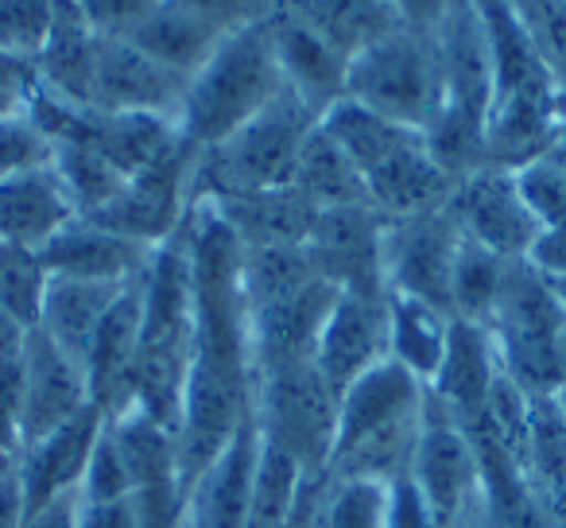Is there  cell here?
<instances>
[{
	"label": "cell",
	"instance_id": "6da1fadb",
	"mask_svg": "<svg viewBox=\"0 0 566 528\" xmlns=\"http://www.w3.org/2000/svg\"><path fill=\"white\" fill-rule=\"evenodd\" d=\"M478 12L493 66L485 152L493 167L516 172L551 148L558 125L566 121V102L516 12L504 0H478Z\"/></svg>",
	"mask_w": 566,
	"mask_h": 528
},
{
	"label": "cell",
	"instance_id": "7a4b0ae2",
	"mask_svg": "<svg viewBox=\"0 0 566 528\" xmlns=\"http://www.w3.org/2000/svg\"><path fill=\"white\" fill-rule=\"evenodd\" d=\"M434 43L442 59V110L427 128V144L454 179H465L489 164L485 128L493 102V66L478 0H450L434 28Z\"/></svg>",
	"mask_w": 566,
	"mask_h": 528
},
{
	"label": "cell",
	"instance_id": "3957f363",
	"mask_svg": "<svg viewBox=\"0 0 566 528\" xmlns=\"http://www.w3.org/2000/svg\"><path fill=\"white\" fill-rule=\"evenodd\" d=\"M287 86L283 66L275 59L268 20L237 28L221 40V48L206 59V66L187 82L179 105V133L195 148L226 141L233 128L256 117L280 90Z\"/></svg>",
	"mask_w": 566,
	"mask_h": 528
},
{
	"label": "cell",
	"instance_id": "277c9868",
	"mask_svg": "<svg viewBox=\"0 0 566 528\" xmlns=\"http://www.w3.org/2000/svg\"><path fill=\"white\" fill-rule=\"evenodd\" d=\"M315 125L318 113L292 86H283L256 117L233 128L226 141L198 148L195 203L198 198H229L292 187L303 141Z\"/></svg>",
	"mask_w": 566,
	"mask_h": 528
},
{
	"label": "cell",
	"instance_id": "5b68a950",
	"mask_svg": "<svg viewBox=\"0 0 566 528\" xmlns=\"http://www.w3.org/2000/svg\"><path fill=\"white\" fill-rule=\"evenodd\" d=\"M485 327L504 377L527 396H555L566 377V311L532 260H509Z\"/></svg>",
	"mask_w": 566,
	"mask_h": 528
},
{
	"label": "cell",
	"instance_id": "8992f818",
	"mask_svg": "<svg viewBox=\"0 0 566 528\" xmlns=\"http://www.w3.org/2000/svg\"><path fill=\"white\" fill-rule=\"evenodd\" d=\"M346 97L427 136L442 110V59L434 32L400 24L346 63Z\"/></svg>",
	"mask_w": 566,
	"mask_h": 528
},
{
	"label": "cell",
	"instance_id": "52a82bcc",
	"mask_svg": "<svg viewBox=\"0 0 566 528\" xmlns=\"http://www.w3.org/2000/svg\"><path fill=\"white\" fill-rule=\"evenodd\" d=\"M252 424L268 447L295 458L307 478H318L338 443V393L315 362L264 370L252 377Z\"/></svg>",
	"mask_w": 566,
	"mask_h": 528
},
{
	"label": "cell",
	"instance_id": "ba28073f",
	"mask_svg": "<svg viewBox=\"0 0 566 528\" xmlns=\"http://www.w3.org/2000/svg\"><path fill=\"white\" fill-rule=\"evenodd\" d=\"M408 482L427 501L434 528H458L481 497V463L470 427L442 408L431 393L423 401V432H419Z\"/></svg>",
	"mask_w": 566,
	"mask_h": 528
},
{
	"label": "cell",
	"instance_id": "9c48e42d",
	"mask_svg": "<svg viewBox=\"0 0 566 528\" xmlns=\"http://www.w3.org/2000/svg\"><path fill=\"white\" fill-rule=\"evenodd\" d=\"M195 159H198L195 144L179 141L156 164L128 175L120 195L109 206H102L97 214H90V221L159 249L167 237L179 234L190 206H195Z\"/></svg>",
	"mask_w": 566,
	"mask_h": 528
},
{
	"label": "cell",
	"instance_id": "30bf717a",
	"mask_svg": "<svg viewBox=\"0 0 566 528\" xmlns=\"http://www.w3.org/2000/svg\"><path fill=\"white\" fill-rule=\"evenodd\" d=\"M458 245H462V226H458L450 203L423 214H408V218H388L385 249H380L385 288L450 311V280H454Z\"/></svg>",
	"mask_w": 566,
	"mask_h": 528
},
{
	"label": "cell",
	"instance_id": "8fae6325",
	"mask_svg": "<svg viewBox=\"0 0 566 528\" xmlns=\"http://www.w3.org/2000/svg\"><path fill=\"white\" fill-rule=\"evenodd\" d=\"M450 210H454L465 237H473L504 260H527L543 237L539 218L527 206L512 167L485 164L465 179H458Z\"/></svg>",
	"mask_w": 566,
	"mask_h": 528
},
{
	"label": "cell",
	"instance_id": "7c38bea8",
	"mask_svg": "<svg viewBox=\"0 0 566 528\" xmlns=\"http://www.w3.org/2000/svg\"><path fill=\"white\" fill-rule=\"evenodd\" d=\"M342 288L326 277H311L307 284L280 292L272 300L249 303V354H252V377L280 365L315 362V346L323 323L331 315L334 300Z\"/></svg>",
	"mask_w": 566,
	"mask_h": 528
},
{
	"label": "cell",
	"instance_id": "4fadbf2b",
	"mask_svg": "<svg viewBox=\"0 0 566 528\" xmlns=\"http://www.w3.org/2000/svg\"><path fill=\"white\" fill-rule=\"evenodd\" d=\"M388 358V292L342 288L315 346V370L346 393L361 373Z\"/></svg>",
	"mask_w": 566,
	"mask_h": 528
},
{
	"label": "cell",
	"instance_id": "5bb4252c",
	"mask_svg": "<svg viewBox=\"0 0 566 528\" xmlns=\"http://www.w3.org/2000/svg\"><path fill=\"white\" fill-rule=\"evenodd\" d=\"M187 94V79L144 55L133 40L97 35L94 51V113H156L179 125V105Z\"/></svg>",
	"mask_w": 566,
	"mask_h": 528
},
{
	"label": "cell",
	"instance_id": "9a60e30c",
	"mask_svg": "<svg viewBox=\"0 0 566 528\" xmlns=\"http://www.w3.org/2000/svg\"><path fill=\"white\" fill-rule=\"evenodd\" d=\"M385 214L373 203L334 206L318 210L315 229L307 237V252L315 269L338 288H365V292H388L385 288Z\"/></svg>",
	"mask_w": 566,
	"mask_h": 528
},
{
	"label": "cell",
	"instance_id": "2e32d148",
	"mask_svg": "<svg viewBox=\"0 0 566 528\" xmlns=\"http://www.w3.org/2000/svg\"><path fill=\"white\" fill-rule=\"evenodd\" d=\"M20 381H24V408H20V447L59 432L63 424L78 420L90 401L86 365L74 362L71 354L55 346L43 331L28 334L24 362H20Z\"/></svg>",
	"mask_w": 566,
	"mask_h": 528
},
{
	"label": "cell",
	"instance_id": "e0dca14e",
	"mask_svg": "<svg viewBox=\"0 0 566 528\" xmlns=\"http://www.w3.org/2000/svg\"><path fill=\"white\" fill-rule=\"evenodd\" d=\"M102 427H105L102 412L86 408L78 420L63 424L59 432L20 447L17 478H20V494H24V517L82 486V474H86L90 455H94L97 439H102Z\"/></svg>",
	"mask_w": 566,
	"mask_h": 528
},
{
	"label": "cell",
	"instance_id": "ac0fdd59",
	"mask_svg": "<svg viewBox=\"0 0 566 528\" xmlns=\"http://www.w3.org/2000/svg\"><path fill=\"white\" fill-rule=\"evenodd\" d=\"M264 20H268V32H272V48L283 66L287 86L323 117L338 97H346L349 59L326 35H318L307 20L292 17V12L268 9Z\"/></svg>",
	"mask_w": 566,
	"mask_h": 528
},
{
	"label": "cell",
	"instance_id": "d6986e66",
	"mask_svg": "<svg viewBox=\"0 0 566 528\" xmlns=\"http://www.w3.org/2000/svg\"><path fill=\"white\" fill-rule=\"evenodd\" d=\"M151 245L133 237H120L113 229L97 226L90 218H74L40 249L43 269L51 277H78V280H105V284H128L151 260Z\"/></svg>",
	"mask_w": 566,
	"mask_h": 528
},
{
	"label": "cell",
	"instance_id": "ffe728a7",
	"mask_svg": "<svg viewBox=\"0 0 566 528\" xmlns=\"http://www.w3.org/2000/svg\"><path fill=\"white\" fill-rule=\"evenodd\" d=\"M256 455H260V435L249 416V424L233 435V443L187 489L182 528H244Z\"/></svg>",
	"mask_w": 566,
	"mask_h": 528
},
{
	"label": "cell",
	"instance_id": "44dd1931",
	"mask_svg": "<svg viewBox=\"0 0 566 528\" xmlns=\"http://www.w3.org/2000/svg\"><path fill=\"white\" fill-rule=\"evenodd\" d=\"M74 218H78V210L59 183L51 159L0 179V245L40 252Z\"/></svg>",
	"mask_w": 566,
	"mask_h": 528
},
{
	"label": "cell",
	"instance_id": "7402d4cb",
	"mask_svg": "<svg viewBox=\"0 0 566 528\" xmlns=\"http://www.w3.org/2000/svg\"><path fill=\"white\" fill-rule=\"evenodd\" d=\"M496 377H501V362H496V346L489 327L454 315L447 354H442L439 373L427 381V393L447 412H454L462 424H470V420L481 416Z\"/></svg>",
	"mask_w": 566,
	"mask_h": 528
},
{
	"label": "cell",
	"instance_id": "603a6c76",
	"mask_svg": "<svg viewBox=\"0 0 566 528\" xmlns=\"http://www.w3.org/2000/svg\"><path fill=\"white\" fill-rule=\"evenodd\" d=\"M144 277V272H140ZM140 277L120 292L94 334V346L86 354V381L90 401L102 416L125 408L128 377H133L136 346H140Z\"/></svg>",
	"mask_w": 566,
	"mask_h": 528
},
{
	"label": "cell",
	"instance_id": "cb8c5ba5",
	"mask_svg": "<svg viewBox=\"0 0 566 528\" xmlns=\"http://www.w3.org/2000/svg\"><path fill=\"white\" fill-rule=\"evenodd\" d=\"M94 24L82 17L74 0H55V20H51L43 51L35 55V86L63 97L66 105L94 110L90 105V94H94Z\"/></svg>",
	"mask_w": 566,
	"mask_h": 528
},
{
	"label": "cell",
	"instance_id": "d4e9b609",
	"mask_svg": "<svg viewBox=\"0 0 566 528\" xmlns=\"http://www.w3.org/2000/svg\"><path fill=\"white\" fill-rule=\"evenodd\" d=\"M226 35H229V28L210 20L206 12L190 9L182 0H164L128 40H133L144 55L156 59L159 66H167L171 74L190 82L206 66V59L221 48Z\"/></svg>",
	"mask_w": 566,
	"mask_h": 528
},
{
	"label": "cell",
	"instance_id": "484cf974",
	"mask_svg": "<svg viewBox=\"0 0 566 528\" xmlns=\"http://www.w3.org/2000/svg\"><path fill=\"white\" fill-rule=\"evenodd\" d=\"M221 214L237 241L244 249H264V245H307L315 229L318 210L295 187L256 190V195H229V198H202Z\"/></svg>",
	"mask_w": 566,
	"mask_h": 528
},
{
	"label": "cell",
	"instance_id": "4316f807",
	"mask_svg": "<svg viewBox=\"0 0 566 528\" xmlns=\"http://www.w3.org/2000/svg\"><path fill=\"white\" fill-rule=\"evenodd\" d=\"M133 284V280H128ZM128 284H105V280H78V277H51L43 292L40 327L63 354L86 365V354L94 346V334L109 308L120 300Z\"/></svg>",
	"mask_w": 566,
	"mask_h": 528
},
{
	"label": "cell",
	"instance_id": "83f0119b",
	"mask_svg": "<svg viewBox=\"0 0 566 528\" xmlns=\"http://www.w3.org/2000/svg\"><path fill=\"white\" fill-rule=\"evenodd\" d=\"M450 323H454L450 311L416 300V296L388 292V358L427 385L447 354Z\"/></svg>",
	"mask_w": 566,
	"mask_h": 528
},
{
	"label": "cell",
	"instance_id": "f1b7e54d",
	"mask_svg": "<svg viewBox=\"0 0 566 528\" xmlns=\"http://www.w3.org/2000/svg\"><path fill=\"white\" fill-rule=\"evenodd\" d=\"M268 9H283L307 20L346 59H354L365 43L380 40L385 32L403 24L388 0H268Z\"/></svg>",
	"mask_w": 566,
	"mask_h": 528
},
{
	"label": "cell",
	"instance_id": "f546056e",
	"mask_svg": "<svg viewBox=\"0 0 566 528\" xmlns=\"http://www.w3.org/2000/svg\"><path fill=\"white\" fill-rule=\"evenodd\" d=\"M292 187L300 190V195L307 198L315 210H334V206L369 203L361 172H357L354 159L342 152V144L334 141L323 125L311 128V136L303 141Z\"/></svg>",
	"mask_w": 566,
	"mask_h": 528
},
{
	"label": "cell",
	"instance_id": "4dcf8cb0",
	"mask_svg": "<svg viewBox=\"0 0 566 528\" xmlns=\"http://www.w3.org/2000/svg\"><path fill=\"white\" fill-rule=\"evenodd\" d=\"M51 167H55L59 183L71 195L78 218H90L102 206H109L128 183V175L113 164L105 152H97L90 141H63L51 144Z\"/></svg>",
	"mask_w": 566,
	"mask_h": 528
},
{
	"label": "cell",
	"instance_id": "1f68e13d",
	"mask_svg": "<svg viewBox=\"0 0 566 528\" xmlns=\"http://www.w3.org/2000/svg\"><path fill=\"white\" fill-rule=\"evenodd\" d=\"M303 486H307L303 466L260 439L256 470H252V494H249V520H244V528H287L292 513L300 509Z\"/></svg>",
	"mask_w": 566,
	"mask_h": 528
},
{
	"label": "cell",
	"instance_id": "d6a6232c",
	"mask_svg": "<svg viewBox=\"0 0 566 528\" xmlns=\"http://www.w3.org/2000/svg\"><path fill=\"white\" fill-rule=\"evenodd\" d=\"M392 486L323 474L315 489V528H388Z\"/></svg>",
	"mask_w": 566,
	"mask_h": 528
},
{
	"label": "cell",
	"instance_id": "836d02e7",
	"mask_svg": "<svg viewBox=\"0 0 566 528\" xmlns=\"http://www.w3.org/2000/svg\"><path fill=\"white\" fill-rule=\"evenodd\" d=\"M504 269H509V260L462 234L458 260H454V280H450V311L458 319H473V323L485 327L496 308V296H501Z\"/></svg>",
	"mask_w": 566,
	"mask_h": 528
},
{
	"label": "cell",
	"instance_id": "e575fe53",
	"mask_svg": "<svg viewBox=\"0 0 566 528\" xmlns=\"http://www.w3.org/2000/svg\"><path fill=\"white\" fill-rule=\"evenodd\" d=\"M48 280H51V272L43 269L40 252L17 249V245H0V308L9 311L17 323H24L28 331L40 327Z\"/></svg>",
	"mask_w": 566,
	"mask_h": 528
},
{
	"label": "cell",
	"instance_id": "d590c367",
	"mask_svg": "<svg viewBox=\"0 0 566 528\" xmlns=\"http://www.w3.org/2000/svg\"><path fill=\"white\" fill-rule=\"evenodd\" d=\"M504 4L516 12L566 102V0H504Z\"/></svg>",
	"mask_w": 566,
	"mask_h": 528
},
{
	"label": "cell",
	"instance_id": "8d00e7d4",
	"mask_svg": "<svg viewBox=\"0 0 566 528\" xmlns=\"http://www.w3.org/2000/svg\"><path fill=\"white\" fill-rule=\"evenodd\" d=\"M55 20V0H0V51L35 66Z\"/></svg>",
	"mask_w": 566,
	"mask_h": 528
},
{
	"label": "cell",
	"instance_id": "74e56055",
	"mask_svg": "<svg viewBox=\"0 0 566 528\" xmlns=\"http://www.w3.org/2000/svg\"><path fill=\"white\" fill-rule=\"evenodd\" d=\"M520 190H524L527 206L539 218L543 234H563L566 237V172L555 159L539 156L532 164L516 167Z\"/></svg>",
	"mask_w": 566,
	"mask_h": 528
},
{
	"label": "cell",
	"instance_id": "f35d334b",
	"mask_svg": "<svg viewBox=\"0 0 566 528\" xmlns=\"http://www.w3.org/2000/svg\"><path fill=\"white\" fill-rule=\"evenodd\" d=\"M51 159V141L40 133L28 110H9L0 113V179H9L17 172H28V167H40Z\"/></svg>",
	"mask_w": 566,
	"mask_h": 528
},
{
	"label": "cell",
	"instance_id": "ab89813d",
	"mask_svg": "<svg viewBox=\"0 0 566 528\" xmlns=\"http://www.w3.org/2000/svg\"><path fill=\"white\" fill-rule=\"evenodd\" d=\"M120 497H128V470H125V463H120V451H117V443H113L109 427H102V439H97L86 474H82L78 501L102 505V501H120Z\"/></svg>",
	"mask_w": 566,
	"mask_h": 528
},
{
	"label": "cell",
	"instance_id": "60d3db41",
	"mask_svg": "<svg viewBox=\"0 0 566 528\" xmlns=\"http://www.w3.org/2000/svg\"><path fill=\"white\" fill-rule=\"evenodd\" d=\"M82 17L94 24L97 35H113V40H128L164 0H74Z\"/></svg>",
	"mask_w": 566,
	"mask_h": 528
},
{
	"label": "cell",
	"instance_id": "b9f144b4",
	"mask_svg": "<svg viewBox=\"0 0 566 528\" xmlns=\"http://www.w3.org/2000/svg\"><path fill=\"white\" fill-rule=\"evenodd\" d=\"M20 408H24V381L20 365L0 370V455H20Z\"/></svg>",
	"mask_w": 566,
	"mask_h": 528
},
{
	"label": "cell",
	"instance_id": "7bdbcfd3",
	"mask_svg": "<svg viewBox=\"0 0 566 528\" xmlns=\"http://www.w3.org/2000/svg\"><path fill=\"white\" fill-rule=\"evenodd\" d=\"M182 4L206 12L210 20L226 24L229 32H233V28L252 24V20H260L268 12V0H182Z\"/></svg>",
	"mask_w": 566,
	"mask_h": 528
},
{
	"label": "cell",
	"instance_id": "ee69618b",
	"mask_svg": "<svg viewBox=\"0 0 566 528\" xmlns=\"http://www.w3.org/2000/svg\"><path fill=\"white\" fill-rule=\"evenodd\" d=\"M78 528H140V520H136L133 497L102 501V505H82L78 501Z\"/></svg>",
	"mask_w": 566,
	"mask_h": 528
},
{
	"label": "cell",
	"instance_id": "f6af8a7d",
	"mask_svg": "<svg viewBox=\"0 0 566 528\" xmlns=\"http://www.w3.org/2000/svg\"><path fill=\"white\" fill-rule=\"evenodd\" d=\"M24 528H78V489L48 501L43 509L28 513Z\"/></svg>",
	"mask_w": 566,
	"mask_h": 528
},
{
	"label": "cell",
	"instance_id": "bcb514c9",
	"mask_svg": "<svg viewBox=\"0 0 566 528\" xmlns=\"http://www.w3.org/2000/svg\"><path fill=\"white\" fill-rule=\"evenodd\" d=\"M396 9V17L416 32H434L442 20V12L450 9V0H388Z\"/></svg>",
	"mask_w": 566,
	"mask_h": 528
},
{
	"label": "cell",
	"instance_id": "7dc6e473",
	"mask_svg": "<svg viewBox=\"0 0 566 528\" xmlns=\"http://www.w3.org/2000/svg\"><path fill=\"white\" fill-rule=\"evenodd\" d=\"M28 327L17 323L9 311L0 308V370H12V365L24 362V346H28Z\"/></svg>",
	"mask_w": 566,
	"mask_h": 528
},
{
	"label": "cell",
	"instance_id": "c3c4849f",
	"mask_svg": "<svg viewBox=\"0 0 566 528\" xmlns=\"http://www.w3.org/2000/svg\"><path fill=\"white\" fill-rule=\"evenodd\" d=\"M32 86H35V66L0 51V90H12V94L28 97V90Z\"/></svg>",
	"mask_w": 566,
	"mask_h": 528
},
{
	"label": "cell",
	"instance_id": "681fc988",
	"mask_svg": "<svg viewBox=\"0 0 566 528\" xmlns=\"http://www.w3.org/2000/svg\"><path fill=\"white\" fill-rule=\"evenodd\" d=\"M318 478H323V474H318ZM318 478H307V486H303V497H300V509L292 513L287 528H315V489H318Z\"/></svg>",
	"mask_w": 566,
	"mask_h": 528
},
{
	"label": "cell",
	"instance_id": "f907efd6",
	"mask_svg": "<svg viewBox=\"0 0 566 528\" xmlns=\"http://www.w3.org/2000/svg\"><path fill=\"white\" fill-rule=\"evenodd\" d=\"M543 277H547V272H543ZM547 284H551V292L558 296V303H563V311H566V272H563V277H547Z\"/></svg>",
	"mask_w": 566,
	"mask_h": 528
},
{
	"label": "cell",
	"instance_id": "816d5d0a",
	"mask_svg": "<svg viewBox=\"0 0 566 528\" xmlns=\"http://www.w3.org/2000/svg\"><path fill=\"white\" fill-rule=\"evenodd\" d=\"M555 404H558V416H563V424H566V377H563V385L555 389Z\"/></svg>",
	"mask_w": 566,
	"mask_h": 528
}]
</instances>
